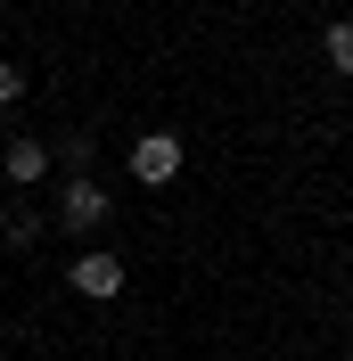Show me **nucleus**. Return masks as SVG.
I'll use <instances>...</instances> for the list:
<instances>
[{
	"mask_svg": "<svg viewBox=\"0 0 353 361\" xmlns=\"http://www.w3.org/2000/svg\"><path fill=\"white\" fill-rule=\"evenodd\" d=\"M17 99H25V74L8 66V58H0V107H17Z\"/></svg>",
	"mask_w": 353,
	"mask_h": 361,
	"instance_id": "obj_7",
	"label": "nucleus"
},
{
	"mask_svg": "<svg viewBox=\"0 0 353 361\" xmlns=\"http://www.w3.org/2000/svg\"><path fill=\"white\" fill-rule=\"evenodd\" d=\"M58 222H66V230H99V222H107V189L74 173V180H66V197H58Z\"/></svg>",
	"mask_w": 353,
	"mask_h": 361,
	"instance_id": "obj_3",
	"label": "nucleus"
},
{
	"mask_svg": "<svg viewBox=\"0 0 353 361\" xmlns=\"http://www.w3.org/2000/svg\"><path fill=\"white\" fill-rule=\"evenodd\" d=\"M124 279H132V271H124V255H107V247L83 255V263L66 271V288L83 295V304H115V295H124Z\"/></svg>",
	"mask_w": 353,
	"mask_h": 361,
	"instance_id": "obj_1",
	"label": "nucleus"
},
{
	"mask_svg": "<svg viewBox=\"0 0 353 361\" xmlns=\"http://www.w3.org/2000/svg\"><path fill=\"white\" fill-rule=\"evenodd\" d=\"M181 157H189V148H181L173 132H140V140H132V180H148V189H164V180L181 173Z\"/></svg>",
	"mask_w": 353,
	"mask_h": 361,
	"instance_id": "obj_2",
	"label": "nucleus"
},
{
	"mask_svg": "<svg viewBox=\"0 0 353 361\" xmlns=\"http://www.w3.org/2000/svg\"><path fill=\"white\" fill-rule=\"evenodd\" d=\"M0 230H8V247H33V238H42V214L17 205V214H0Z\"/></svg>",
	"mask_w": 353,
	"mask_h": 361,
	"instance_id": "obj_6",
	"label": "nucleus"
},
{
	"mask_svg": "<svg viewBox=\"0 0 353 361\" xmlns=\"http://www.w3.org/2000/svg\"><path fill=\"white\" fill-rule=\"evenodd\" d=\"M0 173H8V180H42L49 173V148H42V140H8V148H0Z\"/></svg>",
	"mask_w": 353,
	"mask_h": 361,
	"instance_id": "obj_4",
	"label": "nucleus"
},
{
	"mask_svg": "<svg viewBox=\"0 0 353 361\" xmlns=\"http://www.w3.org/2000/svg\"><path fill=\"white\" fill-rule=\"evenodd\" d=\"M321 58H329V74H345V82H353V25H345V17L321 33Z\"/></svg>",
	"mask_w": 353,
	"mask_h": 361,
	"instance_id": "obj_5",
	"label": "nucleus"
}]
</instances>
